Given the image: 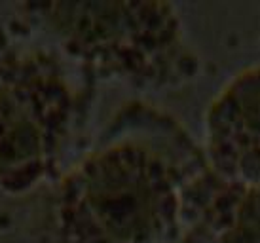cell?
<instances>
[{
	"label": "cell",
	"mask_w": 260,
	"mask_h": 243,
	"mask_svg": "<svg viewBox=\"0 0 260 243\" xmlns=\"http://www.w3.org/2000/svg\"><path fill=\"white\" fill-rule=\"evenodd\" d=\"M202 146L209 164L260 148V63L234 72L209 101Z\"/></svg>",
	"instance_id": "cell-5"
},
{
	"label": "cell",
	"mask_w": 260,
	"mask_h": 243,
	"mask_svg": "<svg viewBox=\"0 0 260 243\" xmlns=\"http://www.w3.org/2000/svg\"><path fill=\"white\" fill-rule=\"evenodd\" d=\"M95 89L40 40L0 50L2 196H29L57 183L80 154Z\"/></svg>",
	"instance_id": "cell-3"
},
{
	"label": "cell",
	"mask_w": 260,
	"mask_h": 243,
	"mask_svg": "<svg viewBox=\"0 0 260 243\" xmlns=\"http://www.w3.org/2000/svg\"><path fill=\"white\" fill-rule=\"evenodd\" d=\"M179 243H260V186L207 164L190 190Z\"/></svg>",
	"instance_id": "cell-4"
},
{
	"label": "cell",
	"mask_w": 260,
	"mask_h": 243,
	"mask_svg": "<svg viewBox=\"0 0 260 243\" xmlns=\"http://www.w3.org/2000/svg\"><path fill=\"white\" fill-rule=\"evenodd\" d=\"M15 10L19 27L55 48L95 87L169 93L202 71L182 14L171 2H25Z\"/></svg>",
	"instance_id": "cell-2"
},
{
	"label": "cell",
	"mask_w": 260,
	"mask_h": 243,
	"mask_svg": "<svg viewBox=\"0 0 260 243\" xmlns=\"http://www.w3.org/2000/svg\"><path fill=\"white\" fill-rule=\"evenodd\" d=\"M202 141L145 99L122 103L51 186L53 243H179Z\"/></svg>",
	"instance_id": "cell-1"
}]
</instances>
